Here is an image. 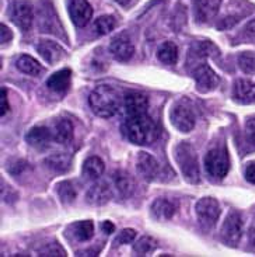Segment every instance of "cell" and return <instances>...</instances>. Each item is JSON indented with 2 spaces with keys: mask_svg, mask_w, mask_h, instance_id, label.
Returning <instances> with one entry per match:
<instances>
[{
  "mask_svg": "<svg viewBox=\"0 0 255 257\" xmlns=\"http://www.w3.org/2000/svg\"><path fill=\"white\" fill-rule=\"evenodd\" d=\"M122 132L136 145H150L160 135L159 126L147 114L128 117L122 125Z\"/></svg>",
  "mask_w": 255,
  "mask_h": 257,
  "instance_id": "6da1fadb",
  "label": "cell"
},
{
  "mask_svg": "<svg viewBox=\"0 0 255 257\" xmlns=\"http://www.w3.org/2000/svg\"><path fill=\"white\" fill-rule=\"evenodd\" d=\"M89 104L91 111L101 118H111L119 110L121 93L114 86L101 84L90 94Z\"/></svg>",
  "mask_w": 255,
  "mask_h": 257,
  "instance_id": "7a4b0ae2",
  "label": "cell"
},
{
  "mask_svg": "<svg viewBox=\"0 0 255 257\" xmlns=\"http://www.w3.org/2000/svg\"><path fill=\"white\" fill-rule=\"evenodd\" d=\"M175 159L186 181L196 184L200 180L199 160L193 146L188 142H181L175 149Z\"/></svg>",
  "mask_w": 255,
  "mask_h": 257,
  "instance_id": "3957f363",
  "label": "cell"
},
{
  "mask_svg": "<svg viewBox=\"0 0 255 257\" xmlns=\"http://www.w3.org/2000/svg\"><path fill=\"white\" fill-rule=\"evenodd\" d=\"M205 167L207 174L216 180H221L227 176L230 170V159L226 148H213L206 153Z\"/></svg>",
  "mask_w": 255,
  "mask_h": 257,
  "instance_id": "277c9868",
  "label": "cell"
},
{
  "mask_svg": "<svg viewBox=\"0 0 255 257\" xmlns=\"http://www.w3.org/2000/svg\"><path fill=\"white\" fill-rule=\"evenodd\" d=\"M220 212V204L212 197H205L196 204V215L199 218V222L206 228H212L216 225Z\"/></svg>",
  "mask_w": 255,
  "mask_h": 257,
  "instance_id": "5b68a950",
  "label": "cell"
},
{
  "mask_svg": "<svg viewBox=\"0 0 255 257\" xmlns=\"http://www.w3.org/2000/svg\"><path fill=\"white\" fill-rule=\"evenodd\" d=\"M9 17L13 21L21 31H28L33 24V6L31 3L20 0L14 2L12 6L9 7Z\"/></svg>",
  "mask_w": 255,
  "mask_h": 257,
  "instance_id": "8992f818",
  "label": "cell"
},
{
  "mask_svg": "<svg viewBox=\"0 0 255 257\" xmlns=\"http://www.w3.org/2000/svg\"><path fill=\"white\" fill-rule=\"evenodd\" d=\"M171 122L178 131L189 132L192 131L195 126V112L192 107L188 105L184 101H181L177 105H174L171 111Z\"/></svg>",
  "mask_w": 255,
  "mask_h": 257,
  "instance_id": "52a82bcc",
  "label": "cell"
},
{
  "mask_svg": "<svg viewBox=\"0 0 255 257\" xmlns=\"http://www.w3.org/2000/svg\"><path fill=\"white\" fill-rule=\"evenodd\" d=\"M242 235V219L238 212H230L221 228V239L228 246H237Z\"/></svg>",
  "mask_w": 255,
  "mask_h": 257,
  "instance_id": "ba28073f",
  "label": "cell"
},
{
  "mask_svg": "<svg viewBox=\"0 0 255 257\" xmlns=\"http://www.w3.org/2000/svg\"><path fill=\"white\" fill-rule=\"evenodd\" d=\"M193 79L196 82V90L200 93H209L214 90L220 83L219 76L214 73L210 66H207L205 63L199 65L193 70Z\"/></svg>",
  "mask_w": 255,
  "mask_h": 257,
  "instance_id": "9c48e42d",
  "label": "cell"
},
{
  "mask_svg": "<svg viewBox=\"0 0 255 257\" xmlns=\"http://www.w3.org/2000/svg\"><path fill=\"white\" fill-rule=\"evenodd\" d=\"M68 12L75 26L84 27L93 16V7L87 0H69Z\"/></svg>",
  "mask_w": 255,
  "mask_h": 257,
  "instance_id": "30bf717a",
  "label": "cell"
},
{
  "mask_svg": "<svg viewBox=\"0 0 255 257\" xmlns=\"http://www.w3.org/2000/svg\"><path fill=\"white\" fill-rule=\"evenodd\" d=\"M221 0H193V14L198 23H207L220 10Z\"/></svg>",
  "mask_w": 255,
  "mask_h": 257,
  "instance_id": "8fae6325",
  "label": "cell"
},
{
  "mask_svg": "<svg viewBox=\"0 0 255 257\" xmlns=\"http://www.w3.org/2000/svg\"><path fill=\"white\" fill-rule=\"evenodd\" d=\"M136 169L138 173L145 179L146 181H153L157 179L160 174V166L157 160L153 158L152 155L146 152H140L136 160Z\"/></svg>",
  "mask_w": 255,
  "mask_h": 257,
  "instance_id": "7c38bea8",
  "label": "cell"
},
{
  "mask_svg": "<svg viewBox=\"0 0 255 257\" xmlns=\"http://www.w3.org/2000/svg\"><path fill=\"white\" fill-rule=\"evenodd\" d=\"M124 107L128 117L146 114L147 107H149V100H147L145 94H142L139 91H131V93H128L125 96Z\"/></svg>",
  "mask_w": 255,
  "mask_h": 257,
  "instance_id": "4fadbf2b",
  "label": "cell"
},
{
  "mask_svg": "<svg viewBox=\"0 0 255 257\" xmlns=\"http://www.w3.org/2000/svg\"><path fill=\"white\" fill-rule=\"evenodd\" d=\"M35 48L38 51V54L42 56L44 61H47L51 65L59 62L65 56V49L55 41H49V40H40L37 42Z\"/></svg>",
  "mask_w": 255,
  "mask_h": 257,
  "instance_id": "5bb4252c",
  "label": "cell"
},
{
  "mask_svg": "<svg viewBox=\"0 0 255 257\" xmlns=\"http://www.w3.org/2000/svg\"><path fill=\"white\" fill-rule=\"evenodd\" d=\"M110 52L111 55L114 56L119 62H128L133 56L135 52V47L132 45L129 38H126L124 35L114 38L110 44Z\"/></svg>",
  "mask_w": 255,
  "mask_h": 257,
  "instance_id": "9a60e30c",
  "label": "cell"
},
{
  "mask_svg": "<svg viewBox=\"0 0 255 257\" xmlns=\"http://www.w3.org/2000/svg\"><path fill=\"white\" fill-rule=\"evenodd\" d=\"M233 97L240 104H255V84L244 79L237 80L233 89Z\"/></svg>",
  "mask_w": 255,
  "mask_h": 257,
  "instance_id": "2e32d148",
  "label": "cell"
},
{
  "mask_svg": "<svg viewBox=\"0 0 255 257\" xmlns=\"http://www.w3.org/2000/svg\"><path fill=\"white\" fill-rule=\"evenodd\" d=\"M54 139L52 131L45 126H35L26 134V141L37 149H45Z\"/></svg>",
  "mask_w": 255,
  "mask_h": 257,
  "instance_id": "e0dca14e",
  "label": "cell"
},
{
  "mask_svg": "<svg viewBox=\"0 0 255 257\" xmlns=\"http://www.w3.org/2000/svg\"><path fill=\"white\" fill-rule=\"evenodd\" d=\"M66 235L72 240L87 242L94 235V225L91 221H80V222L72 223L66 230Z\"/></svg>",
  "mask_w": 255,
  "mask_h": 257,
  "instance_id": "ac0fdd59",
  "label": "cell"
},
{
  "mask_svg": "<svg viewBox=\"0 0 255 257\" xmlns=\"http://www.w3.org/2000/svg\"><path fill=\"white\" fill-rule=\"evenodd\" d=\"M111 197H112L111 188L105 183H97L87 191V201L91 205H97V207L105 205L111 200Z\"/></svg>",
  "mask_w": 255,
  "mask_h": 257,
  "instance_id": "d6986e66",
  "label": "cell"
},
{
  "mask_svg": "<svg viewBox=\"0 0 255 257\" xmlns=\"http://www.w3.org/2000/svg\"><path fill=\"white\" fill-rule=\"evenodd\" d=\"M51 131H52L54 141L58 142V144L68 145V144L72 142V139H73V125H72V122H70L69 119H58Z\"/></svg>",
  "mask_w": 255,
  "mask_h": 257,
  "instance_id": "ffe728a7",
  "label": "cell"
},
{
  "mask_svg": "<svg viewBox=\"0 0 255 257\" xmlns=\"http://www.w3.org/2000/svg\"><path fill=\"white\" fill-rule=\"evenodd\" d=\"M177 211L175 204L167 198H159L153 202L152 205V216L156 221H168L171 219Z\"/></svg>",
  "mask_w": 255,
  "mask_h": 257,
  "instance_id": "44dd1931",
  "label": "cell"
},
{
  "mask_svg": "<svg viewBox=\"0 0 255 257\" xmlns=\"http://www.w3.org/2000/svg\"><path fill=\"white\" fill-rule=\"evenodd\" d=\"M70 79H72V72H70V69H62L49 77L48 80H47V86H48L49 90L61 94V93H65V91L69 89Z\"/></svg>",
  "mask_w": 255,
  "mask_h": 257,
  "instance_id": "7402d4cb",
  "label": "cell"
},
{
  "mask_svg": "<svg viewBox=\"0 0 255 257\" xmlns=\"http://www.w3.org/2000/svg\"><path fill=\"white\" fill-rule=\"evenodd\" d=\"M70 163H72L70 155L62 152L54 153V155H51V156L47 158V160H45V165H47L51 170L56 172V173H65V172H68L70 169Z\"/></svg>",
  "mask_w": 255,
  "mask_h": 257,
  "instance_id": "603a6c76",
  "label": "cell"
},
{
  "mask_svg": "<svg viewBox=\"0 0 255 257\" xmlns=\"http://www.w3.org/2000/svg\"><path fill=\"white\" fill-rule=\"evenodd\" d=\"M114 181H115V186H117L119 194L124 195V197H129V195L133 194L136 184H135V180L131 174L119 170L114 174Z\"/></svg>",
  "mask_w": 255,
  "mask_h": 257,
  "instance_id": "cb8c5ba5",
  "label": "cell"
},
{
  "mask_svg": "<svg viewBox=\"0 0 255 257\" xmlns=\"http://www.w3.org/2000/svg\"><path fill=\"white\" fill-rule=\"evenodd\" d=\"M16 66H17V69L20 70V72L26 73V75H31V76H38V75H41L42 72H44V68L41 66V63L38 62V61H35L33 56L28 55H21L17 59Z\"/></svg>",
  "mask_w": 255,
  "mask_h": 257,
  "instance_id": "d4e9b609",
  "label": "cell"
},
{
  "mask_svg": "<svg viewBox=\"0 0 255 257\" xmlns=\"http://www.w3.org/2000/svg\"><path fill=\"white\" fill-rule=\"evenodd\" d=\"M157 58L160 62L167 63V65H174L178 59V47L171 41H167L160 45L157 51Z\"/></svg>",
  "mask_w": 255,
  "mask_h": 257,
  "instance_id": "484cf974",
  "label": "cell"
},
{
  "mask_svg": "<svg viewBox=\"0 0 255 257\" xmlns=\"http://www.w3.org/2000/svg\"><path fill=\"white\" fill-rule=\"evenodd\" d=\"M104 173V162L97 156H91L84 162L83 174L90 180H97Z\"/></svg>",
  "mask_w": 255,
  "mask_h": 257,
  "instance_id": "4316f807",
  "label": "cell"
},
{
  "mask_svg": "<svg viewBox=\"0 0 255 257\" xmlns=\"http://www.w3.org/2000/svg\"><path fill=\"white\" fill-rule=\"evenodd\" d=\"M115 24H117V21L112 16H101L94 21V27L93 28H94V33L97 35H104L111 33L115 28Z\"/></svg>",
  "mask_w": 255,
  "mask_h": 257,
  "instance_id": "83f0119b",
  "label": "cell"
},
{
  "mask_svg": "<svg viewBox=\"0 0 255 257\" xmlns=\"http://www.w3.org/2000/svg\"><path fill=\"white\" fill-rule=\"evenodd\" d=\"M192 55L196 56H216L219 54V49L214 45L213 42L210 41H199L193 44L192 49H191Z\"/></svg>",
  "mask_w": 255,
  "mask_h": 257,
  "instance_id": "f1b7e54d",
  "label": "cell"
},
{
  "mask_svg": "<svg viewBox=\"0 0 255 257\" xmlns=\"http://www.w3.org/2000/svg\"><path fill=\"white\" fill-rule=\"evenodd\" d=\"M58 195L63 204H70L76 198V188L70 181H63L58 184Z\"/></svg>",
  "mask_w": 255,
  "mask_h": 257,
  "instance_id": "f546056e",
  "label": "cell"
},
{
  "mask_svg": "<svg viewBox=\"0 0 255 257\" xmlns=\"http://www.w3.org/2000/svg\"><path fill=\"white\" fill-rule=\"evenodd\" d=\"M156 247H157L156 240L152 239V237L145 236L142 237L140 240H138V243H135L133 250H135V253L139 254V256H146V254L152 253L153 250H156Z\"/></svg>",
  "mask_w": 255,
  "mask_h": 257,
  "instance_id": "4dcf8cb0",
  "label": "cell"
},
{
  "mask_svg": "<svg viewBox=\"0 0 255 257\" xmlns=\"http://www.w3.org/2000/svg\"><path fill=\"white\" fill-rule=\"evenodd\" d=\"M238 65L244 73L255 75V52L245 51L238 56Z\"/></svg>",
  "mask_w": 255,
  "mask_h": 257,
  "instance_id": "1f68e13d",
  "label": "cell"
},
{
  "mask_svg": "<svg viewBox=\"0 0 255 257\" xmlns=\"http://www.w3.org/2000/svg\"><path fill=\"white\" fill-rule=\"evenodd\" d=\"M38 256L44 257H63L66 256V253L63 250V247L58 243H48L45 246H42L41 249L38 250Z\"/></svg>",
  "mask_w": 255,
  "mask_h": 257,
  "instance_id": "d6a6232c",
  "label": "cell"
},
{
  "mask_svg": "<svg viewBox=\"0 0 255 257\" xmlns=\"http://www.w3.org/2000/svg\"><path fill=\"white\" fill-rule=\"evenodd\" d=\"M136 237V230L124 229L115 239V244H129Z\"/></svg>",
  "mask_w": 255,
  "mask_h": 257,
  "instance_id": "836d02e7",
  "label": "cell"
},
{
  "mask_svg": "<svg viewBox=\"0 0 255 257\" xmlns=\"http://www.w3.org/2000/svg\"><path fill=\"white\" fill-rule=\"evenodd\" d=\"M245 137L249 144L255 146V115L248 118L245 124Z\"/></svg>",
  "mask_w": 255,
  "mask_h": 257,
  "instance_id": "e575fe53",
  "label": "cell"
},
{
  "mask_svg": "<svg viewBox=\"0 0 255 257\" xmlns=\"http://www.w3.org/2000/svg\"><path fill=\"white\" fill-rule=\"evenodd\" d=\"M244 37L245 40H248L251 42H255V20L248 23L245 28H244Z\"/></svg>",
  "mask_w": 255,
  "mask_h": 257,
  "instance_id": "d590c367",
  "label": "cell"
},
{
  "mask_svg": "<svg viewBox=\"0 0 255 257\" xmlns=\"http://www.w3.org/2000/svg\"><path fill=\"white\" fill-rule=\"evenodd\" d=\"M245 179L249 183L255 184V162H251L248 163V166L245 169Z\"/></svg>",
  "mask_w": 255,
  "mask_h": 257,
  "instance_id": "8d00e7d4",
  "label": "cell"
},
{
  "mask_svg": "<svg viewBox=\"0 0 255 257\" xmlns=\"http://www.w3.org/2000/svg\"><path fill=\"white\" fill-rule=\"evenodd\" d=\"M2 44H6V42L12 41V38H13V34H12V31H10V28H7L5 24H2Z\"/></svg>",
  "mask_w": 255,
  "mask_h": 257,
  "instance_id": "74e56055",
  "label": "cell"
},
{
  "mask_svg": "<svg viewBox=\"0 0 255 257\" xmlns=\"http://www.w3.org/2000/svg\"><path fill=\"white\" fill-rule=\"evenodd\" d=\"M0 101H2V117H5L6 112L9 111V103H7V96L5 89H2V98H0Z\"/></svg>",
  "mask_w": 255,
  "mask_h": 257,
  "instance_id": "f35d334b",
  "label": "cell"
},
{
  "mask_svg": "<svg viewBox=\"0 0 255 257\" xmlns=\"http://www.w3.org/2000/svg\"><path fill=\"white\" fill-rule=\"evenodd\" d=\"M101 229H103L104 233H107V235H111L114 230H115V226H114V223L110 222V221H105V222L101 223Z\"/></svg>",
  "mask_w": 255,
  "mask_h": 257,
  "instance_id": "ab89813d",
  "label": "cell"
},
{
  "mask_svg": "<svg viewBox=\"0 0 255 257\" xmlns=\"http://www.w3.org/2000/svg\"><path fill=\"white\" fill-rule=\"evenodd\" d=\"M249 243L255 246V223L251 226V229H249Z\"/></svg>",
  "mask_w": 255,
  "mask_h": 257,
  "instance_id": "60d3db41",
  "label": "cell"
},
{
  "mask_svg": "<svg viewBox=\"0 0 255 257\" xmlns=\"http://www.w3.org/2000/svg\"><path fill=\"white\" fill-rule=\"evenodd\" d=\"M114 2H117V3L122 5V6H128V5L131 3L132 0H114Z\"/></svg>",
  "mask_w": 255,
  "mask_h": 257,
  "instance_id": "b9f144b4",
  "label": "cell"
}]
</instances>
